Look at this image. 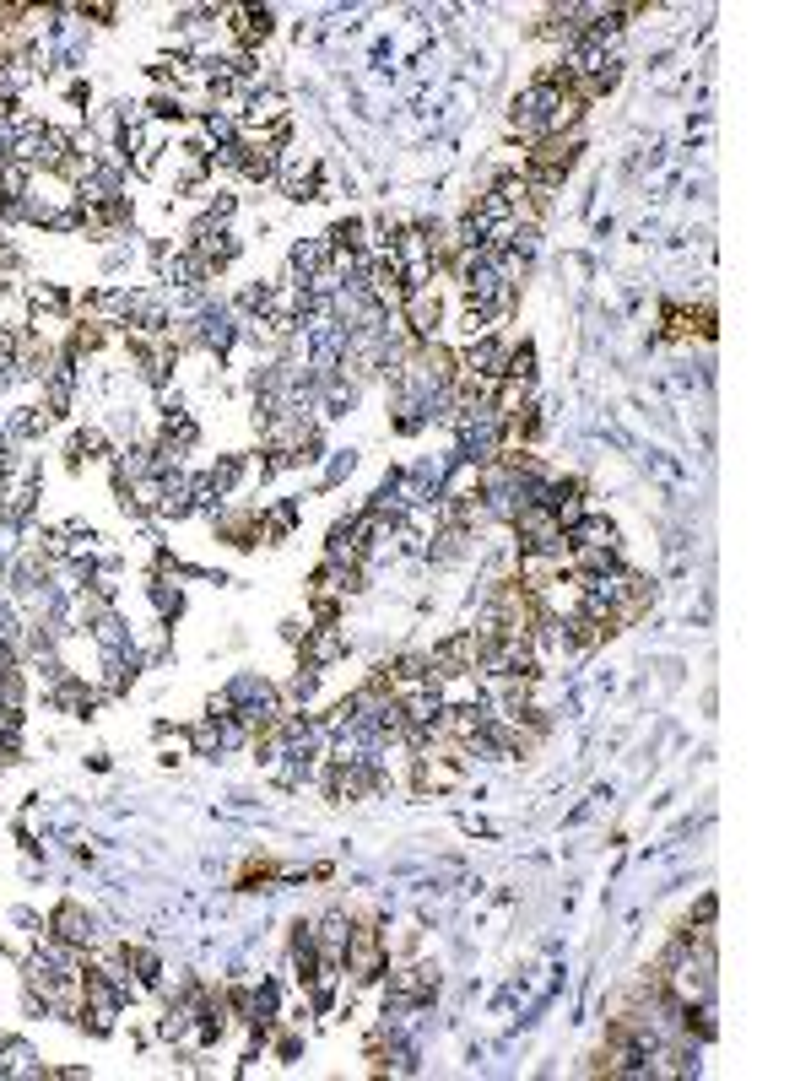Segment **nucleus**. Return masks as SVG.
<instances>
[{
    "label": "nucleus",
    "instance_id": "1",
    "mask_svg": "<svg viewBox=\"0 0 811 1081\" xmlns=\"http://www.w3.org/2000/svg\"><path fill=\"white\" fill-rule=\"evenodd\" d=\"M384 957H390V941H384V930L374 925V919H357V925H347V941H341V963L352 968V979H374V973H384Z\"/></svg>",
    "mask_w": 811,
    "mask_h": 1081
},
{
    "label": "nucleus",
    "instance_id": "2",
    "mask_svg": "<svg viewBox=\"0 0 811 1081\" xmlns=\"http://www.w3.org/2000/svg\"><path fill=\"white\" fill-rule=\"evenodd\" d=\"M438 319H444V298H438L433 287L406 292V303H401V325L411 330V341H433Z\"/></svg>",
    "mask_w": 811,
    "mask_h": 1081
},
{
    "label": "nucleus",
    "instance_id": "3",
    "mask_svg": "<svg viewBox=\"0 0 811 1081\" xmlns=\"http://www.w3.org/2000/svg\"><path fill=\"white\" fill-rule=\"evenodd\" d=\"M55 936L65 946H87L92 941V919L76 909V903H60V909H55Z\"/></svg>",
    "mask_w": 811,
    "mask_h": 1081
},
{
    "label": "nucleus",
    "instance_id": "4",
    "mask_svg": "<svg viewBox=\"0 0 811 1081\" xmlns=\"http://www.w3.org/2000/svg\"><path fill=\"white\" fill-rule=\"evenodd\" d=\"M265 33H271V11H260V6L233 11V38H238V44H260Z\"/></svg>",
    "mask_w": 811,
    "mask_h": 1081
}]
</instances>
